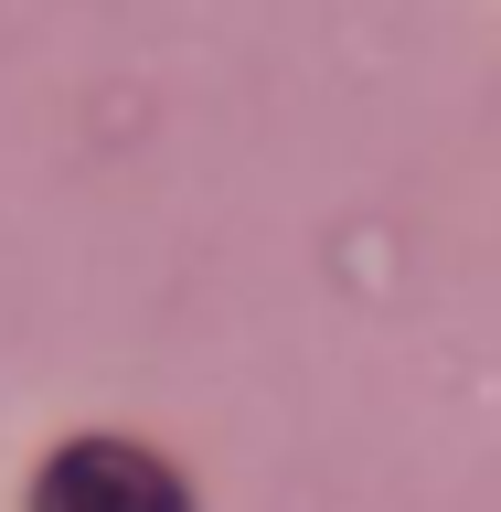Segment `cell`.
<instances>
[{"label": "cell", "instance_id": "1", "mask_svg": "<svg viewBox=\"0 0 501 512\" xmlns=\"http://www.w3.org/2000/svg\"><path fill=\"white\" fill-rule=\"evenodd\" d=\"M32 512H192V502H182V480L160 470V459H139L118 438H86V448H64L54 470H43Z\"/></svg>", "mask_w": 501, "mask_h": 512}]
</instances>
